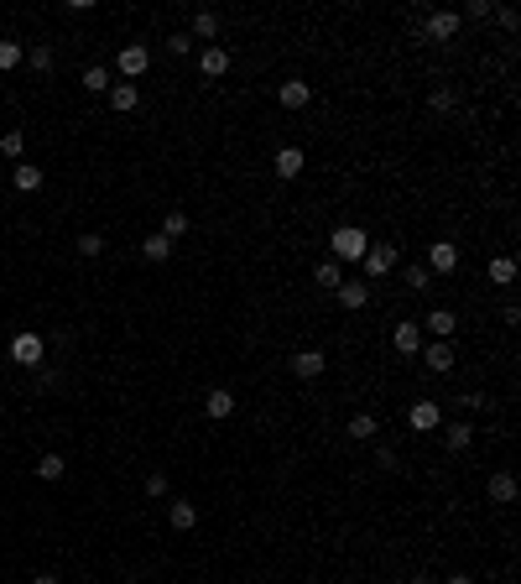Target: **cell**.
Returning <instances> with one entry per match:
<instances>
[{"label": "cell", "instance_id": "obj_1", "mask_svg": "<svg viewBox=\"0 0 521 584\" xmlns=\"http://www.w3.org/2000/svg\"><path fill=\"white\" fill-rule=\"evenodd\" d=\"M313 100H318V83L308 79V73H287V79H276V89H271V104L282 110V115H308Z\"/></svg>", "mask_w": 521, "mask_h": 584}, {"label": "cell", "instance_id": "obj_2", "mask_svg": "<svg viewBox=\"0 0 521 584\" xmlns=\"http://www.w3.org/2000/svg\"><path fill=\"white\" fill-rule=\"evenodd\" d=\"M329 371H333L329 345H297V350L287 355V375L297 381V386H313V381H323Z\"/></svg>", "mask_w": 521, "mask_h": 584}, {"label": "cell", "instance_id": "obj_3", "mask_svg": "<svg viewBox=\"0 0 521 584\" xmlns=\"http://www.w3.org/2000/svg\"><path fill=\"white\" fill-rule=\"evenodd\" d=\"M333 297V308L339 313H365V308H375V303H381V297H386V282H365V277H344V282H339V287L329 292Z\"/></svg>", "mask_w": 521, "mask_h": 584}, {"label": "cell", "instance_id": "obj_4", "mask_svg": "<svg viewBox=\"0 0 521 584\" xmlns=\"http://www.w3.org/2000/svg\"><path fill=\"white\" fill-rule=\"evenodd\" d=\"M198 417H204V423H214V428L235 423V417H240V392H235L229 381L204 386V392H198Z\"/></svg>", "mask_w": 521, "mask_h": 584}, {"label": "cell", "instance_id": "obj_5", "mask_svg": "<svg viewBox=\"0 0 521 584\" xmlns=\"http://www.w3.org/2000/svg\"><path fill=\"white\" fill-rule=\"evenodd\" d=\"M464 37V16H458L454 5H428V16H422V42L428 47H454Z\"/></svg>", "mask_w": 521, "mask_h": 584}, {"label": "cell", "instance_id": "obj_6", "mask_svg": "<svg viewBox=\"0 0 521 584\" xmlns=\"http://www.w3.org/2000/svg\"><path fill=\"white\" fill-rule=\"evenodd\" d=\"M193 73L204 83H225L235 73V47L229 42H208V47H193Z\"/></svg>", "mask_w": 521, "mask_h": 584}, {"label": "cell", "instance_id": "obj_7", "mask_svg": "<svg viewBox=\"0 0 521 584\" xmlns=\"http://www.w3.org/2000/svg\"><path fill=\"white\" fill-rule=\"evenodd\" d=\"M443 417H449V407H443L438 396H412V402L401 407V423H407V433H417V438L438 433V428H443Z\"/></svg>", "mask_w": 521, "mask_h": 584}, {"label": "cell", "instance_id": "obj_8", "mask_svg": "<svg viewBox=\"0 0 521 584\" xmlns=\"http://www.w3.org/2000/svg\"><path fill=\"white\" fill-rule=\"evenodd\" d=\"M271 178H276V183H303V178H308V146L303 141H276L271 146Z\"/></svg>", "mask_w": 521, "mask_h": 584}, {"label": "cell", "instance_id": "obj_9", "mask_svg": "<svg viewBox=\"0 0 521 584\" xmlns=\"http://www.w3.org/2000/svg\"><path fill=\"white\" fill-rule=\"evenodd\" d=\"M386 345H391L396 360H417V355H422V345H428V334H422V318H417V313H401V318H391V334H386Z\"/></svg>", "mask_w": 521, "mask_h": 584}, {"label": "cell", "instance_id": "obj_10", "mask_svg": "<svg viewBox=\"0 0 521 584\" xmlns=\"http://www.w3.org/2000/svg\"><path fill=\"white\" fill-rule=\"evenodd\" d=\"M422 267L433 271V277H454L464 267V246H458L454 235H433L428 246H422Z\"/></svg>", "mask_w": 521, "mask_h": 584}, {"label": "cell", "instance_id": "obj_11", "mask_svg": "<svg viewBox=\"0 0 521 584\" xmlns=\"http://www.w3.org/2000/svg\"><path fill=\"white\" fill-rule=\"evenodd\" d=\"M396 267H401V246H396V240H371L365 261H360V277H365V282H391Z\"/></svg>", "mask_w": 521, "mask_h": 584}, {"label": "cell", "instance_id": "obj_12", "mask_svg": "<svg viewBox=\"0 0 521 584\" xmlns=\"http://www.w3.org/2000/svg\"><path fill=\"white\" fill-rule=\"evenodd\" d=\"M381 428H386V417H381V407H354V413H344L339 417V433L350 438V443H375L381 438Z\"/></svg>", "mask_w": 521, "mask_h": 584}, {"label": "cell", "instance_id": "obj_13", "mask_svg": "<svg viewBox=\"0 0 521 584\" xmlns=\"http://www.w3.org/2000/svg\"><path fill=\"white\" fill-rule=\"evenodd\" d=\"M479 496L490 501L496 511H511L521 501V480L511 475V470H485V480H479Z\"/></svg>", "mask_w": 521, "mask_h": 584}, {"label": "cell", "instance_id": "obj_14", "mask_svg": "<svg viewBox=\"0 0 521 584\" xmlns=\"http://www.w3.org/2000/svg\"><path fill=\"white\" fill-rule=\"evenodd\" d=\"M11 360H16L21 371H42V360H47V334H37V329L11 334Z\"/></svg>", "mask_w": 521, "mask_h": 584}, {"label": "cell", "instance_id": "obj_15", "mask_svg": "<svg viewBox=\"0 0 521 584\" xmlns=\"http://www.w3.org/2000/svg\"><path fill=\"white\" fill-rule=\"evenodd\" d=\"M454 371H458V345H449V339H428V345H422V375L449 381Z\"/></svg>", "mask_w": 521, "mask_h": 584}, {"label": "cell", "instance_id": "obj_16", "mask_svg": "<svg viewBox=\"0 0 521 584\" xmlns=\"http://www.w3.org/2000/svg\"><path fill=\"white\" fill-rule=\"evenodd\" d=\"M198 521H204L198 496H172V501H167V532L188 538V532H198Z\"/></svg>", "mask_w": 521, "mask_h": 584}, {"label": "cell", "instance_id": "obj_17", "mask_svg": "<svg viewBox=\"0 0 521 584\" xmlns=\"http://www.w3.org/2000/svg\"><path fill=\"white\" fill-rule=\"evenodd\" d=\"M438 443H443V454H475V423L469 417H443Z\"/></svg>", "mask_w": 521, "mask_h": 584}, {"label": "cell", "instance_id": "obj_18", "mask_svg": "<svg viewBox=\"0 0 521 584\" xmlns=\"http://www.w3.org/2000/svg\"><path fill=\"white\" fill-rule=\"evenodd\" d=\"M115 73H121L125 83L146 79V73H151V47H146V42H125L121 53H115Z\"/></svg>", "mask_w": 521, "mask_h": 584}, {"label": "cell", "instance_id": "obj_19", "mask_svg": "<svg viewBox=\"0 0 521 584\" xmlns=\"http://www.w3.org/2000/svg\"><path fill=\"white\" fill-rule=\"evenodd\" d=\"M516 271H521L516 250H490L485 256V282L490 287H516Z\"/></svg>", "mask_w": 521, "mask_h": 584}, {"label": "cell", "instance_id": "obj_20", "mask_svg": "<svg viewBox=\"0 0 521 584\" xmlns=\"http://www.w3.org/2000/svg\"><path fill=\"white\" fill-rule=\"evenodd\" d=\"M422 334H428V339H449V345H454V339H458V313L449 308V303L428 308V313H422Z\"/></svg>", "mask_w": 521, "mask_h": 584}, {"label": "cell", "instance_id": "obj_21", "mask_svg": "<svg viewBox=\"0 0 521 584\" xmlns=\"http://www.w3.org/2000/svg\"><path fill=\"white\" fill-rule=\"evenodd\" d=\"M183 32L198 42V47H208V42H219V32H225V16H219V11H193Z\"/></svg>", "mask_w": 521, "mask_h": 584}, {"label": "cell", "instance_id": "obj_22", "mask_svg": "<svg viewBox=\"0 0 521 584\" xmlns=\"http://www.w3.org/2000/svg\"><path fill=\"white\" fill-rule=\"evenodd\" d=\"M104 104H110V115H136V110H141V83L115 79L110 83V94H104Z\"/></svg>", "mask_w": 521, "mask_h": 584}, {"label": "cell", "instance_id": "obj_23", "mask_svg": "<svg viewBox=\"0 0 521 584\" xmlns=\"http://www.w3.org/2000/svg\"><path fill=\"white\" fill-rule=\"evenodd\" d=\"M141 261L146 267H167V261H172V256H178V240H167L162 229H151V235H141Z\"/></svg>", "mask_w": 521, "mask_h": 584}, {"label": "cell", "instance_id": "obj_24", "mask_svg": "<svg viewBox=\"0 0 521 584\" xmlns=\"http://www.w3.org/2000/svg\"><path fill=\"white\" fill-rule=\"evenodd\" d=\"M308 282L318 292H333L339 282H344V267L333 261V256H313V267H308Z\"/></svg>", "mask_w": 521, "mask_h": 584}, {"label": "cell", "instance_id": "obj_25", "mask_svg": "<svg viewBox=\"0 0 521 584\" xmlns=\"http://www.w3.org/2000/svg\"><path fill=\"white\" fill-rule=\"evenodd\" d=\"M193 229H198V219H193L183 204L162 209V235H167V240H183V235H193Z\"/></svg>", "mask_w": 521, "mask_h": 584}, {"label": "cell", "instance_id": "obj_26", "mask_svg": "<svg viewBox=\"0 0 521 584\" xmlns=\"http://www.w3.org/2000/svg\"><path fill=\"white\" fill-rule=\"evenodd\" d=\"M396 271H401V292H412V297L433 292V271L422 267V261H407V267H396Z\"/></svg>", "mask_w": 521, "mask_h": 584}, {"label": "cell", "instance_id": "obj_27", "mask_svg": "<svg viewBox=\"0 0 521 584\" xmlns=\"http://www.w3.org/2000/svg\"><path fill=\"white\" fill-rule=\"evenodd\" d=\"M42 183H47V172H42L37 162H16V167H11V188H16V193H37Z\"/></svg>", "mask_w": 521, "mask_h": 584}, {"label": "cell", "instance_id": "obj_28", "mask_svg": "<svg viewBox=\"0 0 521 584\" xmlns=\"http://www.w3.org/2000/svg\"><path fill=\"white\" fill-rule=\"evenodd\" d=\"M110 83H115V73H110L104 63H89V68L79 73V89H83V94H110Z\"/></svg>", "mask_w": 521, "mask_h": 584}, {"label": "cell", "instance_id": "obj_29", "mask_svg": "<svg viewBox=\"0 0 521 584\" xmlns=\"http://www.w3.org/2000/svg\"><path fill=\"white\" fill-rule=\"evenodd\" d=\"M21 63H26V47L16 37H0V73H16Z\"/></svg>", "mask_w": 521, "mask_h": 584}, {"label": "cell", "instance_id": "obj_30", "mask_svg": "<svg viewBox=\"0 0 521 584\" xmlns=\"http://www.w3.org/2000/svg\"><path fill=\"white\" fill-rule=\"evenodd\" d=\"M73 256H83V261H100V256H104V235H100V229H83L79 240H73Z\"/></svg>", "mask_w": 521, "mask_h": 584}, {"label": "cell", "instance_id": "obj_31", "mask_svg": "<svg viewBox=\"0 0 521 584\" xmlns=\"http://www.w3.org/2000/svg\"><path fill=\"white\" fill-rule=\"evenodd\" d=\"M141 491H146V501H167V496H172V480H167L162 464H157V470H151V475L141 480Z\"/></svg>", "mask_w": 521, "mask_h": 584}, {"label": "cell", "instance_id": "obj_32", "mask_svg": "<svg viewBox=\"0 0 521 584\" xmlns=\"http://www.w3.org/2000/svg\"><path fill=\"white\" fill-rule=\"evenodd\" d=\"M63 475H68V459L63 454H37V480L53 485V480H63Z\"/></svg>", "mask_w": 521, "mask_h": 584}, {"label": "cell", "instance_id": "obj_33", "mask_svg": "<svg viewBox=\"0 0 521 584\" xmlns=\"http://www.w3.org/2000/svg\"><path fill=\"white\" fill-rule=\"evenodd\" d=\"M500 26V37H521V16H516V5H496V16H490Z\"/></svg>", "mask_w": 521, "mask_h": 584}, {"label": "cell", "instance_id": "obj_34", "mask_svg": "<svg viewBox=\"0 0 521 584\" xmlns=\"http://www.w3.org/2000/svg\"><path fill=\"white\" fill-rule=\"evenodd\" d=\"M464 21H475V26H490V16H496V0H469L464 11H458Z\"/></svg>", "mask_w": 521, "mask_h": 584}, {"label": "cell", "instance_id": "obj_35", "mask_svg": "<svg viewBox=\"0 0 521 584\" xmlns=\"http://www.w3.org/2000/svg\"><path fill=\"white\" fill-rule=\"evenodd\" d=\"M21 151H26V131H5L0 136V157L5 162H21Z\"/></svg>", "mask_w": 521, "mask_h": 584}, {"label": "cell", "instance_id": "obj_36", "mask_svg": "<svg viewBox=\"0 0 521 584\" xmlns=\"http://www.w3.org/2000/svg\"><path fill=\"white\" fill-rule=\"evenodd\" d=\"M162 47L172 53V58H193V37H188L183 26H178V32H167V37H162Z\"/></svg>", "mask_w": 521, "mask_h": 584}, {"label": "cell", "instance_id": "obj_37", "mask_svg": "<svg viewBox=\"0 0 521 584\" xmlns=\"http://www.w3.org/2000/svg\"><path fill=\"white\" fill-rule=\"evenodd\" d=\"M26 63H32V73H53V47H47V42L26 47Z\"/></svg>", "mask_w": 521, "mask_h": 584}, {"label": "cell", "instance_id": "obj_38", "mask_svg": "<svg viewBox=\"0 0 521 584\" xmlns=\"http://www.w3.org/2000/svg\"><path fill=\"white\" fill-rule=\"evenodd\" d=\"M500 329H511V334L521 329V303H511V297L500 303Z\"/></svg>", "mask_w": 521, "mask_h": 584}, {"label": "cell", "instance_id": "obj_39", "mask_svg": "<svg viewBox=\"0 0 521 584\" xmlns=\"http://www.w3.org/2000/svg\"><path fill=\"white\" fill-rule=\"evenodd\" d=\"M479 407H490L485 392H458V413H479Z\"/></svg>", "mask_w": 521, "mask_h": 584}, {"label": "cell", "instance_id": "obj_40", "mask_svg": "<svg viewBox=\"0 0 521 584\" xmlns=\"http://www.w3.org/2000/svg\"><path fill=\"white\" fill-rule=\"evenodd\" d=\"M438 584H479L469 569H449V579H438Z\"/></svg>", "mask_w": 521, "mask_h": 584}, {"label": "cell", "instance_id": "obj_41", "mask_svg": "<svg viewBox=\"0 0 521 584\" xmlns=\"http://www.w3.org/2000/svg\"><path fill=\"white\" fill-rule=\"evenodd\" d=\"M32 584H63L58 574H32Z\"/></svg>", "mask_w": 521, "mask_h": 584}, {"label": "cell", "instance_id": "obj_42", "mask_svg": "<svg viewBox=\"0 0 521 584\" xmlns=\"http://www.w3.org/2000/svg\"><path fill=\"white\" fill-rule=\"evenodd\" d=\"M401 584H438L433 574H412V579H401Z\"/></svg>", "mask_w": 521, "mask_h": 584}]
</instances>
